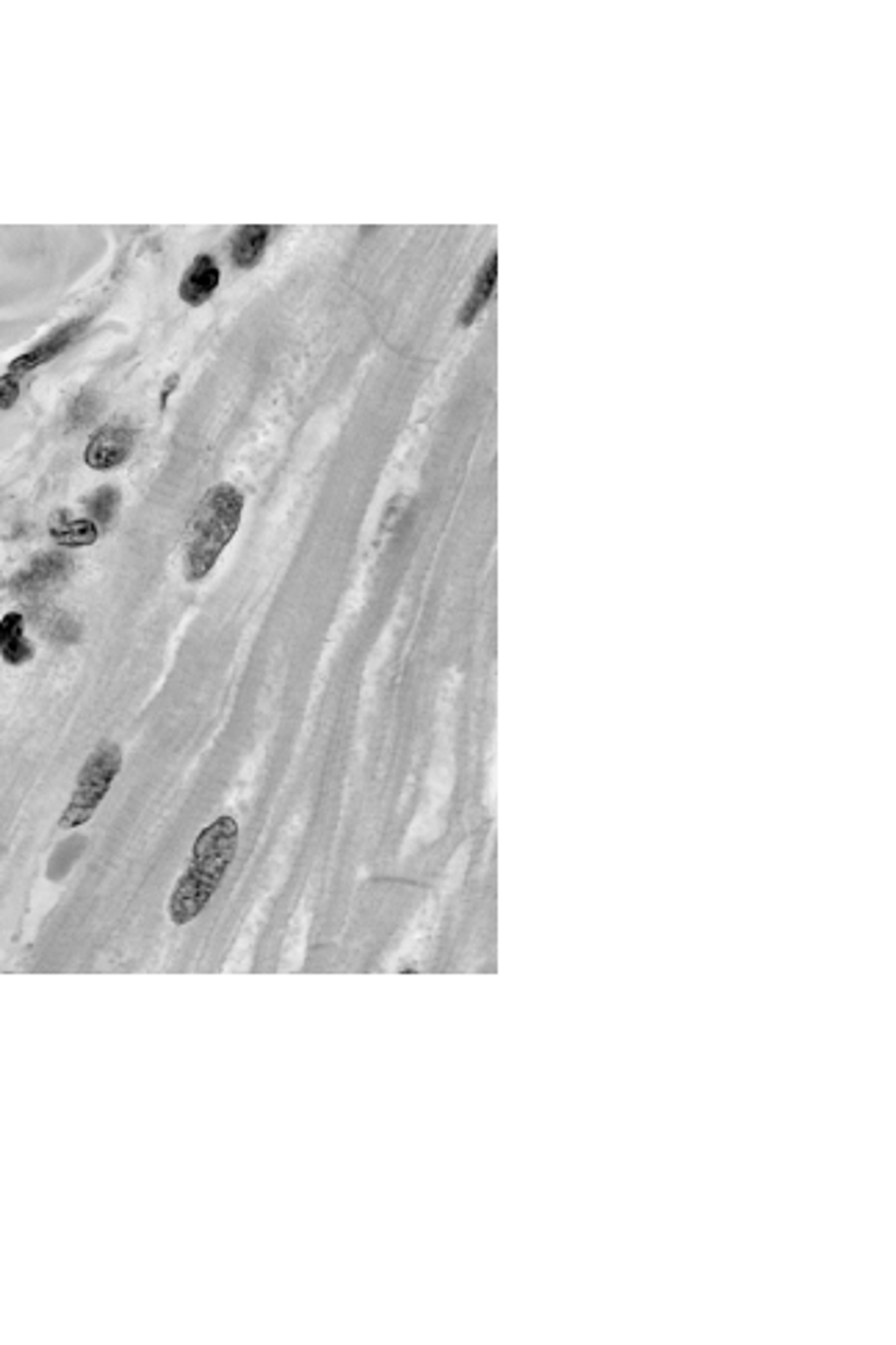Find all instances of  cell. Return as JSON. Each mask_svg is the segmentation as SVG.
<instances>
[{
	"label": "cell",
	"instance_id": "14",
	"mask_svg": "<svg viewBox=\"0 0 896 1345\" xmlns=\"http://www.w3.org/2000/svg\"><path fill=\"white\" fill-rule=\"evenodd\" d=\"M100 408L102 402L97 393H78V397L72 399L70 410H66V429H81L86 427V424H92V421L97 419V413H100Z\"/></svg>",
	"mask_w": 896,
	"mask_h": 1345
},
{
	"label": "cell",
	"instance_id": "8",
	"mask_svg": "<svg viewBox=\"0 0 896 1345\" xmlns=\"http://www.w3.org/2000/svg\"><path fill=\"white\" fill-rule=\"evenodd\" d=\"M50 537H53L61 548H84L97 543L100 526L92 523L89 518H75L70 510H59L50 518Z\"/></svg>",
	"mask_w": 896,
	"mask_h": 1345
},
{
	"label": "cell",
	"instance_id": "3",
	"mask_svg": "<svg viewBox=\"0 0 896 1345\" xmlns=\"http://www.w3.org/2000/svg\"><path fill=\"white\" fill-rule=\"evenodd\" d=\"M122 767V751L117 746H100L89 759L84 762L78 773V784L72 792L70 803H66L64 814L59 820V828L72 831L89 823L95 817V811L106 800L108 789L114 784Z\"/></svg>",
	"mask_w": 896,
	"mask_h": 1345
},
{
	"label": "cell",
	"instance_id": "1",
	"mask_svg": "<svg viewBox=\"0 0 896 1345\" xmlns=\"http://www.w3.org/2000/svg\"><path fill=\"white\" fill-rule=\"evenodd\" d=\"M239 847V823L230 814H221L210 825L199 831L192 847V861L180 875L172 897H169V919L174 925H189L205 911L221 881L228 875Z\"/></svg>",
	"mask_w": 896,
	"mask_h": 1345
},
{
	"label": "cell",
	"instance_id": "7",
	"mask_svg": "<svg viewBox=\"0 0 896 1345\" xmlns=\"http://www.w3.org/2000/svg\"><path fill=\"white\" fill-rule=\"evenodd\" d=\"M219 280H221V271L219 264H216L214 255L208 253H199L197 258L192 260V266L183 271V280H180V300L185 302V305H205V302L210 300V296L216 294V289H219Z\"/></svg>",
	"mask_w": 896,
	"mask_h": 1345
},
{
	"label": "cell",
	"instance_id": "4",
	"mask_svg": "<svg viewBox=\"0 0 896 1345\" xmlns=\"http://www.w3.org/2000/svg\"><path fill=\"white\" fill-rule=\"evenodd\" d=\"M70 573H72L70 554H64V552L36 554V557L25 565L23 571L12 579V593L25 601L43 598V595L53 593L56 587H61V584L70 579Z\"/></svg>",
	"mask_w": 896,
	"mask_h": 1345
},
{
	"label": "cell",
	"instance_id": "13",
	"mask_svg": "<svg viewBox=\"0 0 896 1345\" xmlns=\"http://www.w3.org/2000/svg\"><path fill=\"white\" fill-rule=\"evenodd\" d=\"M84 507H86V516H89L92 523H97V526H108V523L114 521L117 510H120V490L111 485L97 487L89 499L84 501Z\"/></svg>",
	"mask_w": 896,
	"mask_h": 1345
},
{
	"label": "cell",
	"instance_id": "15",
	"mask_svg": "<svg viewBox=\"0 0 896 1345\" xmlns=\"http://www.w3.org/2000/svg\"><path fill=\"white\" fill-rule=\"evenodd\" d=\"M20 399V377L17 374H3L0 377V410H12Z\"/></svg>",
	"mask_w": 896,
	"mask_h": 1345
},
{
	"label": "cell",
	"instance_id": "11",
	"mask_svg": "<svg viewBox=\"0 0 896 1345\" xmlns=\"http://www.w3.org/2000/svg\"><path fill=\"white\" fill-rule=\"evenodd\" d=\"M496 275H498V258H496V253H493L491 258H487V264L482 266V271H479L476 286H473L471 296H468L465 307H462V313H460L462 327H471L473 322H476L479 313L484 311L487 300H491L493 291H496Z\"/></svg>",
	"mask_w": 896,
	"mask_h": 1345
},
{
	"label": "cell",
	"instance_id": "10",
	"mask_svg": "<svg viewBox=\"0 0 896 1345\" xmlns=\"http://www.w3.org/2000/svg\"><path fill=\"white\" fill-rule=\"evenodd\" d=\"M0 656L7 665H25L34 656V645L25 637V618L20 613L0 618Z\"/></svg>",
	"mask_w": 896,
	"mask_h": 1345
},
{
	"label": "cell",
	"instance_id": "9",
	"mask_svg": "<svg viewBox=\"0 0 896 1345\" xmlns=\"http://www.w3.org/2000/svg\"><path fill=\"white\" fill-rule=\"evenodd\" d=\"M269 235L271 228H266V225H244V228L235 230L233 246H230L233 264L239 269H255L264 258L266 246H269Z\"/></svg>",
	"mask_w": 896,
	"mask_h": 1345
},
{
	"label": "cell",
	"instance_id": "5",
	"mask_svg": "<svg viewBox=\"0 0 896 1345\" xmlns=\"http://www.w3.org/2000/svg\"><path fill=\"white\" fill-rule=\"evenodd\" d=\"M86 327H89V318H72V322L61 325L59 330L50 332L48 338H43V341H39V343H34V347H31L28 352H23V355L14 358V361L9 363V374H17V377H23V374L36 372V368H39V366H45V363L56 361V358L64 355L66 349H70L72 343H75L81 336H84Z\"/></svg>",
	"mask_w": 896,
	"mask_h": 1345
},
{
	"label": "cell",
	"instance_id": "6",
	"mask_svg": "<svg viewBox=\"0 0 896 1345\" xmlns=\"http://www.w3.org/2000/svg\"><path fill=\"white\" fill-rule=\"evenodd\" d=\"M133 446H136V433H133L131 427L108 424V427L97 429V433L92 435L89 446H86L84 451V460L86 465L95 471L120 469L128 457L133 455Z\"/></svg>",
	"mask_w": 896,
	"mask_h": 1345
},
{
	"label": "cell",
	"instance_id": "12",
	"mask_svg": "<svg viewBox=\"0 0 896 1345\" xmlns=\"http://www.w3.org/2000/svg\"><path fill=\"white\" fill-rule=\"evenodd\" d=\"M34 623L39 626L45 637H50L53 643H75L81 637V623L72 618L70 613H61L53 607H39L34 615Z\"/></svg>",
	"mask_w": 896,
	"mask_h": 1345
},
{
	"label": "cell",
	"instance_id": "2",
	"mask_svg": "<svg viewBox=\"0 0 896 1345\" xmlns=\"http://www.w3.org/2000/svg\"><path fill=\"white\" fill-rule=\"evenodd\" d=\"M244 516V493L233 485L210 487L185 529V582H203L219 562Z\"/></svg>",
	"mask_w": 896,
	"mask_h": 1345
}]
</instances>
